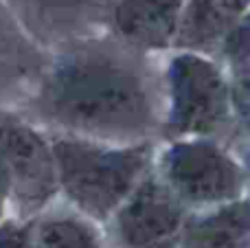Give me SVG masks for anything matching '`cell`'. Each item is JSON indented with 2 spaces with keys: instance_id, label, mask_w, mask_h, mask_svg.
Segmentation results:
<instances>
[{
  "instance_id": "6da1fadb",
  "label": "cell",
  "mask_w": 250,
  "mask_h": 248,
  "mask_svg": "<svg viewBox=\"0 0 250 248\" xmlns=\"http://www.w3.org/2000/svg\"><path fill=\"white\" fill-rule=\"evenodd\" d=\"M163 57L108 31L66 42L48 53L38 82L16 110L46 134L112 145L160 143Z\"/></svg>"
},
{
  "instance_id": "7a4b0ae2",
  "label": "cell",
  "mask_w": 250,
  "mask_h": 248,
  "mask_svg": "<svg viewBox=\"0 0 250 248\" xmlns=\"http://www.w3.org/2000/svg\"><path fill=\"white\" fill-rule=\"evenodd\" d=\"M165 114L160 141L215 139L246 158L248 125L239 119L224 66L195 51L163 57Z\"/></svg>"
},
{
  "instance_id": "3957f363",
  "label": "cell",
  "mask_w": 250,
  "mask_h": 248,
  "mask_svg": "<svg viewBox=\"0 0 250 248\" xmlns=\"http://www.w3.org/2000/svg\"><path fill=\"white\" fill-rule=\"evenodd\" d=\"M60 200L104 227L138 183L154 169L158 143L112 145L48 134Z\"/></svg>"
},
{
  "instance_id": "277c9868",
  "label": "cell",
  "mask_w": 250,
  "mask_h": 248,
  "mask_svg": "<svg viewBox=\"0 0 250 248\" xmlns=\"http://www.w3.org/2000/svg\"><path fill=\"white\" fill-rule=\"evenodd\" d=\"M156 174L191 211H204L248 196L246 158L215 139L160 141Z\"/></svg>"
},
{
  "instance_id": "5b68a950",
  "label": "cell",
  "mask_w": 250,
  "mask_h": 248,
  "mask_svg": "<svg viewBox=\"0 0 250 248\" xmlns=\"http://www.w3.org/2000/svg\"><path fill=\"white\" fill-rule=\"evenodd\" d=\"M0 178L11 218L33 220L60 198L51 139L18 110H0Z\"/></svg>"
},
{
  "instance_id": "8992f818",
  "label": "cell",
  "mask_w": 250,
  "mask_h": 248,
  "mask_svg": "<svg viewBox=\"0 0 250 248\" xmlns=\"http://www.w3.org/2000/svg\"><path fill=\"white\" fill-rule=\"evenodd\" d=\"M191 213L151 169L101 228L110 248H178Z\"/></svg>"
},
{
  "instance_id": "52a82bcc",
  "label": "cell",
  "mask_w": 250,
  "mask_h": 248,
  "mask_svg": "<svg viewBox=\"0 0 250 248\" xmlns=\"http://www.w3.org/2000/svg\"><path fill=\"white\" fill-rule=\"evenodd\" d=\"M2 4L29 38L51 53L104 31L108 0H2Z\"/></svg>"
},
{
  "instance_id": "ba28073f",
  "label": "cell",
  "mask_w": 250,
  "mask_h": 248,
  "mask_svg": "<svg viewBox=\"0 0 250 248\" xmlns=\"http://www.w3.org/2000/svg\"><path fill=\"white\" fill-rule=\"evenodd\" d=\"M185 0H108L104 31L149 55L173 48Z\"/></svg>"
},
{
  "instance_id": "9c48e42d",
  "label": "cell",
  "mask_w": 250,
  "mask_h": 248,
  "mask_svg": "<svg viewBox=\"0 0 250 248\" xmlns=\"http://www.w3.org/2000/svg\"><path fill=\"white\" fill-rule=\"evenodd\" d=\"M48 62V51L29 38L0 0V110L22 103Z\"/></svg>"
},
{
  "instance_id": "30bf717a",
  "label": "cell",
  "mask_w": 250,
  "mask_h": 248,
  "mask_svg": "<svg viewBox=\"0 0 250 248\" xmlns=\"http://www.w3.org/2000/svg\"><path fill=\"white\" fill-rule=\"evenodd\" d=\"M250 18V0H185L173 48L217 57L224 38Z\"/></svg>"
},
{
  "instance_id": "8fae6325",
  "label": "cell",
  "mask_w": 250,
  "mask_h": 248,
  "mask_svg": "<svg viewBox=\"0 0 250 248\" xmlns=\"http://www.w3.org/2000/svg\"><path fill=\"white\" fill-rule=\"evenodd\" d=\"M178 248H250L248 196L213 209L193 211Z\"/></svg>"
},
{
  "instance_id": "7c38bea8",
  "label": "cell",
  "mask_w": 250,
  "mask_h": 248,
  "mask_svg": "<svg viewBox=\"0 0 250 248\" xmlns=\"http://www.w3.org/2000/svg\"><path fill=\"white\" fill-rule=\"evenodd\" d=\"M31 248H110L104 228L57 198L31 220Z\"/></svg>"
},
{
  "instance_id": "4fadbf2b",
  "label": "cell",
  "mask_w": 250,
  "mask_h": 248,
  "mask_svg": "<svg viewBox=\"0 0 250 248\" xmlns=\"http://www.w3.org/2000/svg\"><path fill=\"white\" fill-rule=\"evenodd\" d=\"M0 248H31V220L7 215L0 222Z\"/></svg>"
},
{
  "instance_id": "5bb4252c",
  "label": "cell",
  "mask_w": 250,
  "mask_h": 248,
  "mask_svg": "<svg viewBox=\"0 0 250 248\" xmlns=\"http://www.w3.org/2000/svg\"><path fill=\"white\" fill-rule=\"evenodd\" d=\"M9 215V202H7V189H4V183L0 178V222Z\"/></svg>"
}]
</instances>
